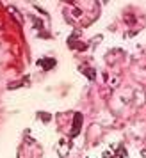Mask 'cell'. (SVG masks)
<instances>
[{"label": "cell", "instance_id": "obj_2", "mask_svg": "<svg viewBox=\"0 0 146 158\" xmlns=\"http://www.w3.org/2000/svg\"><path fill=\"white\" fill-rule=\"evenodd\" d=\"M37 64L41 66L43 69H46V71H48V69H52V68L55 66V59H50V57H46V59H41V60H39Z\"/></svg>", "mask_w": 146, "mask_h": 158}, {"label": "cell", "instance_id": "obj_3", "mask_svg": "<svg viewBox=\"0 0 146 158\" xmlns=\"http://www.w3.org/2000/svg\"><path fill=\"white\" fill-rule=\"evenodd\" d=\"M82 71L88 73V78H89V80H95V75H96L95 69H91V68H88V69H86V68H82Z\"/></svg>", "mask_w": 146, "mask_h": 158}, {"label": "cell", "instance_id": "obj_1", "mask_svg": "<svg viewBox=\"0 0 146 158\" xmlns=\"http://www.w3.org/2000/svg\"><path fill=\"white\" fill-rule=\"evenodd\" d=\"M80 126H82V114L77 112L75 117H73V128H71V137H77L79 131H80Z\"/></svg>", "mask_w": 146, "mask_h": 158}, {"label": "cell", "instance_id": "obj_4", "mask_svg": "<svg viewBox=\"0 0 146 158\" xmlns=\"http://www.w3.org/2000/svg\"><path fill=\"white\" fill-rule=\"evenodd\" d=\"M127 156V153H125V149H123V146H119V149H118V153H114V156Z\"/></svg>", "mask_w": 146, "mask_h": 158}]
</instances>
